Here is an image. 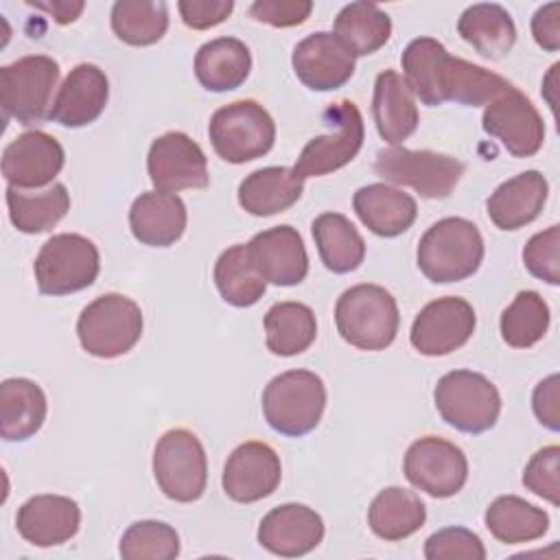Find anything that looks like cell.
<instances>
[{"label": "cell", "instance_id": "cell-35", "mask_svg": "<svg viewBox=\"0 0 560 560\" xmlns=\"http://www.w3.org/2000/svg\"><path fill=\"white\" fill-rule=\"evenodd\" d=\"M267 348L276 357H295L317 337V319L302 302H278L265 315Z\"/></svg>", "mask_w": 560, "mask_h": 560}, {"label": "cell", "instance_id": "cell-42", "mask_svg": "<svg viewBox=\"0 0 560 560\" xmlns=\"http://www.w3.org/2000/svg\"><path fill=\"white\" fill-rule=\"evenodd\" d=\"M427 560H483L486 547L481 538L466 527H444L424 542Z\"/></svg>", "mask_w": 560, "mask_h": 560}, {"label": "cell", "instance_id": "cell-48", "mask_svg": "<svg viewBox=\"0 0 560 560\" xmlns=\"http://www.w3.org/2000/svg\"><path fill=\"white\" fill-rule=\"evenodd\" d=\"M532 35H534V42L547 52H556L560 48V4L558 2L542 4L534 13Z\"/></svg>", "mask_w": 560, "mask_h": 560}, {"label": "cell", "instance_id": "cell-4", "mask_svg": "<svg viewBox=\"0 0 560 560\" xmlns=\"http://www.w3.org/2000/svg\"><path fill=\"white\" fill-rule=\"evenodd\" d=\"M326 387L311 370H289L273 376L262 392L267 424L282 435L302 438L311 433L324 413Z\"/></svg>", "mask_w": 560, "mask_h": 560}, {"label": "cell", "instance_id": "cell-38", "mask_svg": "<svg viewBox=\"0 0 560 560\" xmlns=\"http://www.w3.org/2000/svg\"><path fill=\"white\" fill-rule=\"evenodd\" d=\"M214 284L221 298L236 308L256 304L267 289V282L249 260L247 245H232L221 252L214 262Z\"/></svg>", "mask_w": 560, "mask_h": 560}, {"label": "cell", "instance_id": "cell-16", "mask_svg": "<svg viewBox=\"0 0 560 560\" xmlns=\"http://www.w3.org/2000/svg\"><path fill=\"white\" fill-rule=\"evenodd\" d=\"M147 171L155 190L162 192L206 188L210 182L206 153L184 131H168L151 142Z\"/></svg>", "mask_w": 560, "mask_h": 560}, {"label": "cell", "instance_id": "cell-43", "mask_svg": "<svg viewBox=\"0 0 560 560\" xmlns=\"http://www.w3.org/2000/svg\"><path fill=\"white\" fill-rule=\"evenodd\" d=\"M558 247H560V228L558 225H549L542 232H536L525 249H523V262L527 267V271L547 282V284H560V256H558Z\"/></svg>", "mask_w": 560, "mask_h": 560}, {"label": "cell", "instance_id": "cell-41", "mask_svg": "<svg viewBox=\"0 0 560 560\" xmlns=\"http://www.w3.org/2000/svg\"><path fill=\"white\" fill-rule=\"evenodd\" d=\"M125 560H173L179 556L177 532L162 521H136L120 538Z\"/></svg>", "mask_w": 560, "mask_h": 560}, {"label": "cell", "instance_id": "cell-31", "mask_svg": "<svg viewBox=\"0 0 560 560\" xmlns=\"http://www.w3.org/2000/svg\"><path fill=\"white\" fill-rule=\"evenodd\" d=\"M457 33L486 59H503L516 42L512 15L492 2L468 7L457 20Z\"/></svg>", "mask_w": 560, "mask_h": 560}, {"label": "cell", "instance_id": "cell-28", "mask_svg": "<svg viewBox=\"0 0 560 560\" xmlns=\"http://www.w3.org/2000/svg\"><path fill=\"white\" fill-rule=\"evenodd\" d=\"M304 190V179L289 166H265L249 173L238 186V203L254 217L289 210Z\"/></svg>", "mask_w": 560, "mask_h": 560}, {"label": "cell", "instance_id": "cell-13", "mask_svg": "<svg viewBox=\"0 0 560 560\" xmlns=\"http://www.w3.org/2000/svg\"><path fill=\"white\" fill-rule=\"evenodd\" d=\"M402 470L413 488L435 499H448L464 488L468 459L457 444L438 435H424L407 448Z\"/></svg>", "mask_w": 560, "mask_h": 560}, {"label": "cell", "instance_id": "cell-33", "mask_svg": "<svg viewBox=\"0 0 560 560\" xmlns=\"http://www.w3.org/2000/svg\"><path fill=\"white\" fill-rule=\"evenodd\" d=\"M311 228L326 269L332 273H350L363 262L365 243L348 217L339 212H324Z\"/></svg>", "mask_w": 560, "mask_h": 560}, {"label": "cell", "instance_id": "cell-45", "mask_svg": "<svg viewBox=\"0 0 560 560\" xmlns=\"http://www.w3.org/2000/svg\"><path fill=\"white\" fill-rule=\"evenodd\" d=\"M313 11V2L308 0H256L249 7V15L256 22L287 28L306 22Z\"/></svg>", "mask_w": 560, "mask_h": 560}, {"label": "cell", "instance_id": "cell-40", "mask_svg": "<svg viewBox=\"0 0 560 560\" xmlns=\"http://www.w3.org/2000/svg\"><path fill=\"white\" fill-rule=\"evenodd\" d=\"M549 319V306L536 291H518L501 313V337L512 348H532L545 337Z\"/></svg>", "mask_w": 560, "mask_h": 560}, {"label": "cell", "instance_id": "cell-23", "mask_svg": "<svg viewBox=\"0 0 560 560\" xmlns=\"http://www.w3.org/2000/svg\"><path fill=\"white\" fill-rule=\"evenodd\" d=\"M20 536L35 547H55L70 540L81 525L77 501L61 494H35L18 510Z\"/></svg>", "mask_w": 560, "mask_h": 560}, {"label": "cell", "instance_id": "cell-44", "mask_svg": "<svg viewBox=\"0 0 560 560\" xmlns=\"http://www.w3.org/2000/svg\"><path fill=\"white\" fill-rule=\"evenodd\" d=\"M558 470H560V448L556 444L545 446L532 455L523 470V486L549 501L551 505L560 503V481H558Z\"/></svg>", "mask_w": 560, "mask_h": 560}, {"label": "cell", "instance_id": "cell-36", "mask_svg": "<svg viewBox=\"0 0 560 560\" xmlns=\"http://www.w3.org/2000/svg\"><path fill=\"white\" fill-rule=\"evenodd\" d=\"M389 15L374 2H350L335 18V37L354 55L365 57L387 44Z\"/></svg>", "mask_w": 560, "mask_h": 560}, {"label": "cell", "instance_id": "cell-10", "mask_svg": "<svg viewBox=\"0 0 560 560\" xmlns=\"http://www.w3.org/2000/svg\"><path fill=\"white\" fill-rule=\"evenodd\" d=\"M374 171L385 182L409 186L427 199H444L459 184L464 162L429 149L411 151L405 147H389L376 153Z\"/></svg>", "mask_w": 560, "mask_h": 560}, {"label": "cell", "instance_id": "cell-6", "mask_svg": "<svg viewBox=\"0 0 560 560\" xmlns=\"http://www.w3.org/2000/svg\"><path fill=\"white\" fill-rule=\"evenodd\" d=\"M217 155L230 164H245L262 158L276 142V122L269 112L249 98L219 107L208 125Z\"/></svg>", "mask_w": 560, "mask_h": 560}, {"label": "cell", "instance_id": "cell-29", "mask_svg": "<svg viewBox=\"0 0 560 560\" xmlns=\"http://www.w3.org/2000/svg\"><path fill=\"white\" fill-rule=\"evenodd\" d=\"M44 389L31 378H7L0 385V435L7 442L33 438L46 420Z\"/></svg>", "mask_w": 560, "mask_h": 560}, {"label": "cell", "instance_id": "cell-34", "mask_svg": "<svg viewBox=\"0 0 560 560\" xmlns=\"http://www.w3.org/2000/svg\"><path fill=\"white\" fill-rule=\"evenodd\" d=\"M483 523L497 540L518 545L542 538L549 529V514L516 494H503L488 505Z\"/></svg>", "mask_w": 560, "mask_h": 560}, {"label": "cell", "instance_id": "cell-30", "mask_svg": "<svg viewBox=\"0 0 560 560\" xmlns=\"http://www.w3.org/2000/svg\"><path fill=\"white\" fill-rule=\"evenodd\" d=\"M252 70V52L236 37L206 42L195 55V77L210 92H230L245 83Z\"/></svg>", "mask_w": 560, "mask_h": 560}, {"label": "cell", "instance_id": "cell-49", "mask_svg": "<svg viewBox=\"0 0 560 560\" xmlns=\"http://www.w3.org/2000/svg\"><path fill=\"white\" fill-rule=\"evenodd\" d=\"M26 4H31V7L39 9V11L50 13L57 24L74 22L81 15V11L85 9V2H68V0H52V2L50 0L48 2H33V0H28Z\"/></svg>", "mask_w": 560, "mask_h": 560}, {"label": "cell", "instance_id": "cell-46", "mask_svg": "<svg viewBox=\"0 0 560 560\" xmlns=\"http://www.w3.org/2000/svg\"><path fill=\"white\" fill-rule=\"evenodd\" d=\"M182 22L188 28L206 31L228 20L234 9L232 0H179L177 2Z\"/></svg>", "mask_w": 560, "mask_h": 560}, {"label": "cell", "instance_id": "cell-2", "mask_svg": "<svg viewBox=\"0 0 560 560\" xmlns=\"http://www.w3.org/2000/svg\"><path fill=\"white\" fill-rule=\"evenodd\" d=\"M483 238L479 228L464 217L435 221L418 243V269L435 284L470 278L483 260Z\"/></svg>", "mask_w": 560, "mask_h": 560}, {"label": "cell", "instance_id": "cell-1", "mask_svg": "<svg viewBox=\"0 0 560 560\" xmlns=\"http://www.w3.org/2000/svg\"><path fill=\"white\" fill-rule=\"evenodd\" d=\"M409 90L429 107L446 101L459 105H488L510 81L501 74L448 55L444 44L433 37H416L400 57Z\"/></svg>", "mask_w": 560, "mask_h": 560}, {"label": "cell", "instance_id": "cell-15", "mask_svg": "<svg viewBox=\"0 0 560 560\" xmlns=\"http://www.w3.org/2000/svg\"><path fill=\"white\" fill-rule=\"evenodd\" d=\"M477 317L470 302L446 295L429 302L413 319L409 341L424 357H444L459 350L475 332Z\"/></svg>", "mask_w": 560, "mask_h": 560}, {"label": "cell", "instance_id": "cell-17", "mask_svg": "<svg viewBox=\"0 0 560 560\" xmlns=\"http://www.w3.org/2000/svg\"><path fill=\"white\" fill-rule=\"evenodd\" d=\"M282 466L278 453L258 440L238 444L223 468V492L236 503L260 501L278 488Z\"/></svg>", "mask_w": 560, "mask_h": 560}, {"label": "cell", "instance_id": "cell-25", "mask_svg": "<svg viewBox=\"0 0 560 560\" xmlns=\"http://www.w3.org/2000/svg\"><path fill=\"white\" fill-rule=\"evenodd\" d=\"M549 195V184L540 171H525L501 186L488 197V217L499 230H518L532 223Z\"/></svg>", "mask_w": 560, "mask_h": 560}, {"label": "cell", "instance_id": "cell-39", "mask_svg": "<svg viewBox=\"0 0 560 560\" xmlns=\"http://www.w3.org/2000/svg\"><path fill=\"white\" fill-rule=\"evenodd\" d=\"M168 11L164 2L120 0L112 7V31L129 46H151L164 37Z\"/></svg>", "mask_w": 560, "mask_h": 560}, {"label": "cell", "instance_id": "cell-19", "mask_svg": "<svg viewBox=\"0 0 560 560\" xmlns=\"http://www.w3.org/2000/svg\"><path fill=\"white\" fill-rule=\"evenodd\" d=\"M291 63L295 77L315 92L337 90L354 74V55L328 31L311 33L298 42Z\"/></svg>", "mask_w": 560, "mask_h": 560}, {"label": "cell", "instance_id": "cell-12", "mask_svg": "<svg viewBox=\"0 0 560 560\" xmlns=\"http://www.w3.org/2000/svg\"><path fill=\"white\" fill-rule=\"evenodd\" d=\"M322 118L330 127V131L311 138L302 149L293 166V171L302 179L322 177L346 166L354 160L363 144V116L350 98L328 105Z\"/></svg>", "mask_w": 560, "mask_h": 560}, {"label": "cell", "instance_id": "cell-5", "mask_svg": "<svg viewBox=\"0 0 560 560\" xmlns=\"http://www.w3.org/2000/svg\"><path fill=\"white\" fill-rule=\"evenodd\" d=\"M142 324V311L131 298L105 293L81 311L77 335L88 354L116 359L127 354L140 341Z\"/></svg>", "mask_w": 560, "mask_h": 560}, {"label": "cell", "instance_id": "cell-26", "mask_svg": "<svg viewBox=\"0 0 560 560\" xmlns=\"http://www.w3.org/2000/svg\"><path fill=\"white\" fill-rule=\"evenodd\" d=\"M352 208L370 232L385 238L407 232L418 214L416 199L387 184L361 186L352 197Z\"/></svg>", "mask_w": 560, "mask_h": 560}, {"label": "cell", "instance_id": "cell-3", "mask_svg": "<svg viewBox=\"0 0 560 560\" xmlns=\"http://www.w3.org/2000/svg\"><path fill=\"white\" fill-rule=\"evenodd\" d=\"M341 339L359 350H385L398 332L400 313L394 295L378 284H354L335 304Z\"/></svg>", "mask_w": 560, "mask_h": 560}, {"label": "cell", "instance_id": "cell-37", "mask_svg": "<svg viewBox=\"0 0 560 560\" xmlns=\"http://www.w3.org/2000/svg\"><path fill=\"white\" fill-rule=\"evenodd\" d=\"M7 206L9 219L20 232L39 234L52 230L66 217V212L70 210V195L59 182L35 195L9 186Z\"/></svg>", "mask_w": 560, "mask_h": 560}, {"label": "cell", "instance_id": "cell-21", "mask_svg": "<svg viewBox=\"0 0 560 560\" xmlns=\"http://www.w3.org/2000/svg\"><path fill=\"white\" fill-rule=\"evenodd\" d=\"M324 538L322 516L302 503H284L269 510L258 525V542L282 558L313 551Z\"/></svg>", "mask_w": 560, "mask_h": 560}, {"label": "cell", "instance_id": "cell-14", "mask_svg": "<svg viewBox=\"0 0 560 560\" xmlns=\"http://www.w3.org/2000/svg\"><path fill=\"white\" fill-rule=\"evenodd\" d=\"M481 127L514 158H532L545 142V122L538 109L512 83L486 105Z\"/></svg>", "mask_w": 560, "mask_h": 560}, {"label": "cell", "instance_id": "cell-32", "mask_svg": "<svg viewBox=\"0 0 560 560\" xmlns=\"http://www.w3.org/2000/svg\"><path fill=\"white\" fill-rule=\"evenodd\" d=\"M427 521V508L420 497L407 488L389 486L381 490L368 510L370 529L383 540H402L418 532Z\"/></svg>", "mask_w": 560, "mask_h": 560}, {"label": "cell", "instance_id": "cell-24", "mask_svg": "<svg viewBox=\"0 0 560 560\" xmlns=\"http://www.w3.org/2000/svg\"><path fill=\"white\" fill-rule=\"evenodd\" d=\"M186 223V206L175 192L147 190L129 208L131 234L149 247H171L182 238Z\"/></svg>", "mask_w": 560, "mask_h": 560}, {"label": "cell", "instance_id": "cell-18", "mask_svg": "<svg viewBox=\"0 0 560 560\" xmlns=\"http://www.w3.org/2000/svg\"><path fill=\"white\" fill-rule=\"evenodd\" d=\"M66 153L46 131H24L4 147L2 175L13 188H42L55 184Z\"/></svg>", "mask_w": 560, "mask_h": 560}, {"label": "cell", "instance_id": "cell-22", "mask_svg": "<svg viewBox=\"0 0 560 560\" xmlns=\"http://www.w3.org/2000/svg\"><path fill=\"white\" fill-rule=\"evenodd\" d=\"M107 98L109 81L105 72L94 63H79L59 85L48 118L61 127H85L103 114Z\"/></svg>", "mask_w": 560, "mask_h": 560}, {"label": "cell", "instance_id": "cell-9", "mask_svg": "<svg viewBox=\"0 0 560 560\" xmlns=\"http://www.w3.org/2000/svg\"><path fill=\"white\" fill-rule=\"evenodd\" d=\"M101 269L96 245L81 234L50 236L33 265L37 289L44 295H70L88 289Z\"/></svg>", "mask_w": 560, "mask_h": 560}, {"label": "cell", "instance_id": "cell-8", "mask_svg": "<svg viewBox=\"0 0 560 560\" xmlns=\"http://www.w3.org/2000/svg\"><path fill=\"white\" fill-rule=\"evenodd\" d=\"M59 63L48 55H26L0 68V103L7 118L33 125L50 116Z\"/></svg>", "mask_w": 560, "mask_h": 560}, {"label": "cell", "instance_id": "cell-11", "mask_svg": "<svg viewBox=\"0 0 560 560\" xmlns=\"http://www.w3.org/2000/svg\"><path fill=\"white\" fill-rule=\"evenodd\" d=\"M153 477L164 497L177 503L197 501L208 483L203 444L188 429L166 431L153 448Z\"/></svg>", "mask_w": 560, "mask_h": 560}, {"label": "cell", "instance_id": "cell-7", "mask_svg": "<svg viewBox=\"0 0 560 560\" xmlns=\"http://www.w3.org/2000/svg\"><path fill=\"white\" fill-rule=\"evenodd\" d=\"M435 409L446 424L462 433L492 429L501 413V396L490 378L472 370L444 374L433 389Z\"/></svg>", "mask_w": 560, "mask_h": 560}, {"label": "cell", "instance_id": "cell-27", "mask_svg": "<svg viewBox=\"0 0 560 560\" xmlns=\"http://www.w3.org/2000/svg\"><path fill=\"white\" fill-rule=\"evenodd\" d=\"M372 114L378 136L392 147H398L418 129L413 92L409 90L405 77L396 70H383L376 77Z\"/></svg>", "mask_w": 560, "mask_h": 560}, {"label": "cell", "instance_id": "cell-20", "mask_svg": "<svg viewBox=\"0 0 560 560\" xmlns=\"http://www.w3.org/2000/svg\"><path fill=\"white\" fill-rule=\"evenodd\" d=\"M247 254L262 280L278 287H295L308 273L306 247L300 232L291 225L258 232L247 243Z\"/></svg>", "mask_w": 560, "mask_h": 560}, {"label": "cell", "instance_id": "cell-47", "mask_svg": "<svg viewBox=\"0 0 560 560\" xmlns=\"http://www.w3.org/2000/svg\"><path fill=\"white\" fill-rule=\"evenodd\" d=\"M534 416L549 431L560 429V376L551 374L540 381L532 394Z\"/></svg>", "mask_w": 560, "mask_h": 560}]
</instances>
